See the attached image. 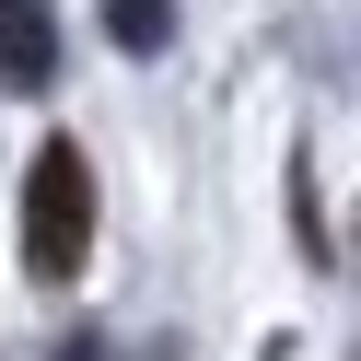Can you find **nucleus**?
<instances>
[{
    "label": "nucleus",
    "instance_id": "obj_4",
    "mask_svg": "<svg viewBox=\"0 0 361 361\" xmlns=\"http://www.w3.org/2000/svg\"><path fill=\"white\" fill-rule=\"evenodd\" d=\"M59 361H128V350H117V338H94V326H82V338H59Z\"/></svg>",
    "mask_w": 361,
    "mask_h": 361
},
{
    "label": "nucleus",
    "instance_id": "obj_3",
    "mask_svg": "<svg viewBox=\"0 0 361 361\" xmlns=\"http://www.w3.org/2000/svg\"><path fill=\"white\" fill-rule=\"evenodd\" d=\"M105 35H117L128 59H152V47L175 35V0H105Z\"/></svg>",
    "mask_w": 361,
    "mask_h": 361
},
{
    "label": "nucleus",
    "instance_id": "obj_2",
    "mask_svg": "<svg viewBox=\"0 0 361 361\" xmlns=\"http://www.w3.org/2000/svg\"><path fill=\"white\" fill-rule=\"evenodd\" d=\"M0 82L12 94H47L59 82V12L47 0H0Z\"/></svg>",
    "mask_w": 361,
    "mask_h": 361
},
{
    "label": "nucleus",
    "instance_id": "obj_1",
    "mask_svg": "<svg viewBox=\"0 0 361 361\" xmlns=\"http://www.w3.org/2000/svg\"><path fill=\"white\" fill-rule=\"evenodd\" d=\"M94 257V164L82 140H47L24 175V280H71Z\"/></svg>",
    "mask_w": 361,
    "mask_h": 361
}]
</instances>
